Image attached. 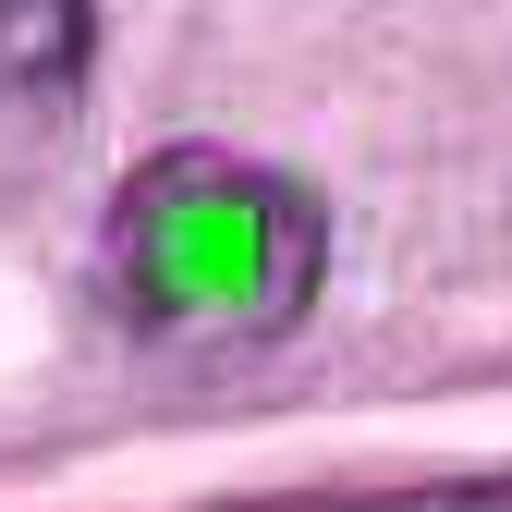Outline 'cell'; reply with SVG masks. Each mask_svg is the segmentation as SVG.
I'll use <instances>...</instances> for the list:
<instances>
[{
  "instance_id": "7a4b0ae2",
  "label": "cell",
  "mask_w": 512,
  "mask_h": 512,
  "mask_svg": "<svg viewBox=\"0 0 512 512\" xmlns=\"http://www.w3.org/2000/svg\"><path fill=\"white\" fill-rule=\"evenodd\" d=\"M86 74V0H0V98H61Z\"/></svg>"
},
{
  "instance_id": "3957f363",
  "label": "cell",
  "mask_w": 512,
  "mask_h": 512,
  "mask_svg": "<svg viewBox=\"0 0 512 512\" xmlns=\"http://www.w3.org/2000/svg\"><path fill=\"white\" fill-rule=\"evenodd\" d=\"M342 512H512V476H439V488H378Z\"/></svg>"
},
{
  "instance_id": "6da1fadb",
  "label": "cell",
  "mask_w": 512,
  "mask_h": 512,
  "mask_svg": "<svg viewBox=\"0 0 512 512\" xmlns=\"http://www.w3.org/2000/svg\"><path fill=\"white\" fill-rule=\"evenodd\" d=\"M330 220L293 171L232 147H159L110 196V305L159 342H281L317 305Z\"/></svg>"
}]
</instances>
